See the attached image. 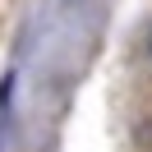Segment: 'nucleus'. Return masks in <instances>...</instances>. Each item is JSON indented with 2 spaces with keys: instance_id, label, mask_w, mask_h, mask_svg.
Wrapping results in <instances>:
<instances>
[{
  "instance_id": "obj_1",
  "label": "nucleus",
  "mask_w": 152,
  "mask_h": 152,
  "mask_svg": "<svg viewBox=\"0 0 152 152\" xmlns=\"http://www.w3.org/2000/svg\"><path fill=\"white\" fill-rule=\"evenodd\" d=\"M148 51H152V32H148Z\"/></svg>"
}]
</instances>
